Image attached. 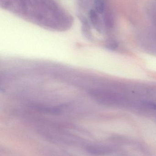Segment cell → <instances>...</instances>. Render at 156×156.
Segmentation results:
<instances>
[{
    "label": "cell",
    "mask_w": 156,
    "mask_h": 156,
    "mask_svg": "<svg viewBox=\"0 0 156 156\" xmlns=\"http://www.w3.org/2000/svg\"><path fill=\"white\" fill-rule=\"evenodd\" d=\"M147 104L149 107H151L154 110H156V103L148 102Z\"/></svg>",
    "instance_id": "277c9868"
},
{
    "label": "cell",
    "mask_w": 156,
    "mask_h": 156,
    "mask_svg": "<svg viewBox=\"0 0 156 156\" xmlns=\"http://www.w3.org/2000/svg\"><path fill=\"white\" fill-rule=\"evenodd\" d=\"M96 11L99 13H102L104 10V0H94Z\"/></svg>",
    "instance_id": "7a4b0ae2"
},
{
    "label": "cell",
    "mask_w": 156,
    "mask_h": 156,
    "mask_svg": "<svg viewBox=\"0 0 156 156\" xmlns=\"http://www.w3.org/2000/svg\"><path fill=\"white\" fill-rule=\"evenodd\" d=\"M86 150L88 153L94 155H105L112 152V148L110 147L99 145L87 146Z\"/></svg>",
    "instance_id": "6da1fadb"
},
{
    "label": "cell",
    "mask_w": 156,
    "mask_h": 156,
    "mask_svg": "<svg viewBox=\"0 0 156 156\" xmlns=\"http://www.w3.org/2000/svg\"><path fill=\"white\" fill-rule=\"evenodd\" d=\"M90 15L91 20L93 23L95 25H97L98 22V17L96 11L94 10H92L91 11Z\"/></svg>",
    "instance_id": "3957f363"
}]
</instances>
